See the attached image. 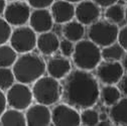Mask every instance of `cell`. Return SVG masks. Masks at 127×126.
Masks as SVG:
<instances>
[{
  "label": "cell",
  "instance_id": "2",
  "mask_svg": "<svg viewBox=\"0 0 127 126\" xmlns=\"http://www.w3.org/2000/svg\"><path fill=\"white\" fill-rule=\"evenodd\" d=\"M16 82L32 85L46 73V62L33 52L21 54L12 67Z\"/></svg>",
  "mask_w": 127,
  "mask_h": 126
},
{
  "label": "cell",
  "instance_id": "32",
  "mask_svg": "<svg viewBox=\"0 0 127 126\" xmlns=\"http://www.w3.org/2000/svg\"><path fill=\"white\" fill-rule=\"evenodd\" d=\"M93 1L99 5L101 8H106L112 4H115L118 2V0H93Z\"/></svg>",
  "mask_w": 127,
  "mask_h": 126
},
{
  "label": "cell",
  "instance_id": "11",
  "mask_svg": "<svg viewBox=\"0 0 127 126\" xmlns=\"http://www.w3.org/2000/svg\"><path fill=\"white\" fill-rule=\"evenodd\" d=\"M101 7L93 0H82L75 5V19L89 26L101 18Z\"/></svg>",
  "mask_w": 127,
  "mask_h": 126
},
{
  "label": "cell",
  "instance_id": "33",
  "mask_svg": "<svg viewBox=\"0 0 127 126\" xmlns=\"http://www.w3.org/2000/svg\"><path fill=\"white\" fill-rule=\"evenodd\" d=\"M6 4H7L6 0H0V16H2L3 15V12H4V9L6 7Z\"/></svg>",
  "mask_w": 127,
  "mask_h": 126
},
{
  "label": "cell",
  "instance_id": "4",
  "mask_svg": "<svg viewBox=\"0 0 127 126\" xmlns=\"http://www.w3.org/2000/svg\"><path fill=\"white\" fill-rule=\"evenodd\" d=\"M31 90L36 103L51 107L62 100V83L50 75H43L36 80L32 84Z\"/></svg>",
  "mask_w": 127,
  "mask_h": 126
},
{
  "label": "cell",
  "instance_id": "9",
  "mask_svg": "<svg viewBox=\"0 0 127 126\" xmlns=\"http://www.w3.org/2000/svg\"><path fill=\"white\" fill-rule=\"evenodd\" d=\"M52 125L55 126H79L81 125L80 110L62 102L52 108Z\"/></svg>",
  "mask_w": 127,
  "mask_h": 126
},
{
  "label": "cell",
  "instance_id": "31",
  "mask_svg": "<svg viewBox=\"0 0 127 126\" xmlns=\"http://www.w3.org/2000/svg\"><path fill=\"white\" fill-rule=\"evenodd\" d=\"M8 107L7 105V100H6V94L4 91L0 90V116L2 115V113L6 110Z\"/></svg>",
  "mask_w": 127,
  "mask_h": 126
},
{
  "label": "cell",
  "instance_id": "26",
  "mask_svg": "<svg viewBox=\"0 0 127 126\" xmlns=\"http://www.w3.org/2000/svg\"><path fill=\"white\" fill-rule=\"evenodd\" d=\"M12 29L13 27L4 19V17L0 16V45L9 41Z\"/></svg>",
  "mask_w": 127,
  "mask_h": 126
},
{
  "label": "cell",
  "instance_id": "14",
  "mask_svg": "<svg viewBox=\"0 0 127 126\" xmlns=\"http://www.w3.org/2000/svg\"><path fill=\"white\" fill-rule=\"evenodd\" d=\"M73 70L72 63L69 58L62 55L51 56L49 61L46 62V73L51 77L62 81L65 79Z\"/></svg>",
  "mask_w": 127,
  "mask_h": 126
},
{
  "label": "cell",
  "instance_id": "37",
  "mask_svg": "<svg viewBox=\"0 0 127 126\" xmlns=\"http://www.w3.org/2000/svg\"><path fill=\"white\" fill-rule=\"evenodd\" d=\"M67 1H70V2H72V3H74V4H77V3H79V2H81L82 0H67Z\"/></svg>",
  "mask_w": 127,
  "mask_h": 126
},
{
  "label": "cell",
  "instance_id": "22",
  "mask_svg": "<svg viewBox=\"0 0 127 126\" xmlns=\"http://www.w3.org/2000/svg\"><path fill=\"white\" fill-rule=\"evenodd\" d=\"M18 54L7 42L0 45V67L12 68L18 58Z\"/></svg>",
  "mask_w": 127,
  "mask_h": 126
},
{
  "label": "cell",
  "instance_id": "7",
  "mask_svg": "<svg viewBox=\"0 0 127 126\" xmlns=\"http://www.w3.org/2000/svg\"><path fill=\"white\" fill-rule=\"evenodd\" d=\"M6 100L8 107L18 109L21 111L25 110L34 102L32 90L29 85L15 82L6 92Z\"/></svg>",
  "mask_w": 127,
  "mask_h": 126
},
{
  "label": "cell",
  "instance_id": "34",
  "mask_svg": "<svg viewBox=\"0 0 127 126\" xmlns=\"http://www.w3.org/2000/svg\"><path fill=\"white\" fill-rule=\"evenodd\" d=\"M98 125L99 126H111V125H114V124L112 121H111V119H108V120H104V121H99Z\"/></svg>",
  "mask_w": 127,
  "mask_h": 126
},
{
  "label": "cell",
  "instance_id": "30",
  "mask_svg": "<svg viewBox=\"0 0 127 126\" xmlns=\"http://www.w3.org/2000/svg\"><path fill=\"white\" fill-rule=\"evenodd\" d=\"M117 86L120 89L122 95L127 96V73L123 75V77L121 78V80L119 81V83L117 84Z\"/></svg>",
  "mask_w": 127,
  "mask_h": 126
},
{
  "label": "cell",
  "instance_id": "15",
  "mask_svg": "<svg viewBox=\"0 0 127 126\" xmlns=\"http://www.w3.org/2000/svg\"><path fill=\"white\" fill-rule=\"evenodd\" d=\"M50 10L57 24L63 25L75 19V4L67 0H55Z\"/></svg>",
  "mask_w": 127,
  "mask_h": 126
},
{
  "label": "cell",
  "instance_id": "19",
  "mask_svg": "<svg viewBox=\"0 0 127 126\" xmlns=\"http://www.w3.org/2000/svg\"><path fill=\"white\" fill-rule=\"evenodd\" d=\"M0 125L2 126H26L24 111L14 108H6L0 116Z\"/></svg>",
  "mask_w": 127,
  "mask_h": 126
},
{
  "label": "cell",
  "instance_id": "23",
  "mask_svg": "<svg viewBox=\"0 0 127 126\" xmlns=\"http://www.w3.org/2000/svg\"><path fill=\"white\" fill-rule=\"evenodd\" d=\"M104 18L112 23L120 24L125 20V7L118 2L106 7L104 11Z\"/></svg>",
  "mask_w": 127,
  "mask_h": 126
},
{
  "label": "cell",
  "instance_id": "12",
  "mask_svg": "<svg viewBox=\"0 0 127 126\" xmlns=\"http://www.w3.org/2000/svg\"><path fill=\"white\" fill-rule=\"evenodd\" d=\"M26 125L50 126L52 125V109L40 103H32L25 111Z\"/></svg>",
  "mask_w": 127,
  "mask_h": 126
},
{
  "label": "cell",
  "instance_id": "3",
  "mask_svg": "<svg viewBox=\"0 0 127 126\" xmlns=\"http://www.w3.org/2000/svg\"><path fill=\"white\" fill-rule=\"evenodd\" d=\"M101 48L91 39H81L75 43V51L72 56L73 64L77 69L92 72L102 61Z\"/></svg>",
  "mask_w": 127,
  "mask_h": 126
},
{
  "label": "cell",
  "instance_id": "24",
  "mask_svg": "<svg viewBox=\"0 0 127 126\" xmlns=\"http://www.w3.org/2000/svg\"><path fill=\"white\" fill-rule=\"evenodd\" d=\"M81 125L84 126H96L99 123V112L93 107L86 108L80 111Z\"/></svg>",
  "mask_w": 127,
  "mask_h": 126
},
{
  "label": "cell",
  "instance_id": "21",
  "mask_svg": "<svg viewBox=\"0 0 127 126\" xmlns=\"http://www.w3.org/2000/svg\"><path fill=\"white\" fill-rule=\"evenodd\" d=\"M101 53H102V60L121 62L126 51L118 41H116L114 43H111L107 46L102 48Z\"/></svg>",
  "mask_w": 127,
  "mask_h": 126
},
{
  "label": "cell",
  "instance_id": "25",
  "mask_svg": "<svg viewBox=\"0 0 127 126\" xmlns=\"http://www.w3.org/2000/svg\"><path fill=\"white\" fill-rule=\"evenodd\" d=\"M15 82H16V79H15L12 68L0 67V90L6 92Z\"/></svg>",
  "mask_w": 127,
  "mask_h": 126
},
{
  "label": "cell",
  "instance_id": "36",
  "mask_svg": "<svg viewBox=\"0 0 127 126\" xmlns=\"http://www.w3.org/2000/svg\"><path fill=\"white\" fill-rule=\"evenodd\" d=\"M121 64H122V66H123L125 72L127 73V52L125 53V55H124V57H123V59H122V61H121Z\"/></svg>",
  "mask_w": 127,
  "mask_h": 126
},
{
  "label": "cell",
  "instance_id": "38",
  "mask_svg": "<svg viewBox=\"0 0 127 126\" xmlns=\"http://www.w3.org/2000/svg\"><path fill=\"white\" fill-rule=\"evenodd\" d=\"M125 20L127 21V6L125 7Z\"/></svg>",
  "mask_w": 127,
  "mask_h": 126
},
{
  "label": "cell",
  "instance_id": "10",
  "mask_svg": "<svg viewBox=\"0 0 127 126\" xmlns=\"http://www.w3.org/2000/svg\"><path fill=\"white\" fill-rule=\"evenodd\" d=\"M99 83L103 85H117L125 74V70L121 62L102 60L95 69Z\"/></svg>",
  "mask_w": 127,
  "mask_h": 126
},
{
  "label": "cell",
  "instance_id": "20",
  "mask_svg": "<svg viewBox=\"0 0 127 126\" xmlns=\"http://www.w3.org/2000/svg\"><path fill=\"white\" fill-rule=\"evenodd\" d=\"M122 98V93L117 85H103L100 89V99L106 107H111Z\"/></svg>",
  "mask_w": 127,
  "mask_h": 126
},
{
  "label": "cell",
  "instance_id": "39",
  "mask_svg": "<svg viewBox=\"0 0 127 126\" xmlns=\"http://www.w3.org/2000/svg\"><path fill=\"white\" fill-rule=\"evenodd\" d=\"M7 2H10V1H17V0H6Z\"/></svg>",
  "mask_w": 127,
  "mask_h": 126
},
{
  "label": "cell",
  "instance_id": "1",
  "mask_svg": "<svg viewBox=\"0 0 127 126\" xmlns=\"http://www.w3.org/2000/svg\"><path fill=\"white\" fill-rule=\"evenodd\" d=\"M61 83L62 101L80 111L94 107L100 99L99 81L89 71L76 68Z\"/></svg>",
  "mask_w": 127,
  "mask_h": 126
},
{
  "label": "cell",
  "instance_id": "16",
  "mask_svg": "<svg viewBox=\"0 0 127 126\" xmlns=\"http://www.w3.org/2000/svg\"><path fill=\"white\" fill-rule=\"evenodd\" d=\"M61 39L57 35V33L53 32L52 30L46 31L37 34L36 40V49L40 55L45 57L54 56L57 52H59Z\"/></svg>",
  "mask_w": 127,
  "mask_h": 126
},
{
  "label": "cell",
  "instance_id": "13",
  "mask_svg": "<svg viewBox=\"0 0 127 126\" xmlns=\"http://www.w3.org/2000/svg\"><path fill=\"white\" fill-rule=\"evenodd\" d=\"M54 24H55V21L50 8L32 9L29 17L28 25L37 34L52 30L54 27Z\"/></svg>",
  "mask_w": 127,
  "mask_h": 126
},
{
  "label": "cell",
  "instance_id": "40",
  "mask_svg": "<svg viewBox=\"0 0 127 126\" xmlns=\"http://www.w3.org/2000/svg\"><path fill=\"white\" fill-rule=\"evenodd\" d=\"M123 1H124V2H126V3H127V0H123Z\"/></svg>",
  "mask_w": 127,
  "mask_h": 126
},
{
  "label": "cell",
  "instance_id": "18",
  "mask_svg": "<svg viewBox=\"0 0 127 126\" xmlns=\"http://www.w3.org/2000/svg\"><path fill=\"white\" fill-rule=\"evenodd\" d=\"M109 118L114 125L127 126V96L122 97L110 107Z\"/></svg>",
  "mask_w": 127,
  "mask_h": 126
},
{
  "label": "cell",
  "instance_id": "6",
  "mask_svg": "<svg viewBox=\"0 0 127 126\" xmlns=\"http://www.w3.org/2000/svg\"><path fill=\"white\" fill-rule=\"evenodd\" d=\"M37 33L28 24L14 27L8 43L18 55L33 52L36 49Z\"/></svg>",
  "mask_w": 127,
  "mask_h": 126
},
{
  "label": "cell",
  "instance_id": "5",
  "mask_svg": "<svg viewBox=\"0 0 127 126\" xmlns=\"http://www.w3.org/2000/svg\"><path fill=\"white\" fill-rule=\"evenodd\" d=\"M118 24L110 22L107 19H98L96 22L88 26V38L95 42L100 48H104L111 43H114L118 39L119 34Z\"/></svg>",
  "mask_w": 127,
  "mask_h": 126
},
{
  "label": "cell",
  "instance_id": "17",
  "mask_svg": "<svg viewBox=\"0 0 127 126\" xmlns=\"http://www.w3.org/2000/svg\"><path fill=\"white\" fill-rule=\"evenodd\" d=\"M62 34L63 36L72 40L73 42H78L84 38L86 34V26L82 24L77 19H73L65 24L62 27Z\"/></svg>",
  "mask_w": 127,
  "mask_h": 126
},
{
  "label": "cell",
  "instance_id": "8",
  "mask_svg": "<svg viewBox=\"0 0 127 126\" xmlns=\"http://www.w3.org/2000/svg\"><path fill=\"white\" fill-rule=\"evenodd\" d=\"M31 8L25 0L7 2L4 9L3 15L4 19L14 28L28 24L29 17L31 14Z\"/></svg>",
  "mask_w": 127,
  "mask_h": 126
},
{
  "label": "cell",
  "instance_id": "27",
  "mask_svg": "<svg viewBox=\"0 0 127 126\" xmlns=\"http://www.w3.org/2000/svg\"><path fill=\"white\" fill-rule=\"evenodd\" d=\"M59 51H60L62 56L66 57V58H69V59L72 58V56L74 54V51H75V42H73L72 40L64 37L60 41Z\"/></svg>",
  "mask_w": 127,
  "mask_h": 126
},
{
  "label": "cell",
  "instance_id": "35",
  "mask_svg": "<svg viewBox=\"0 0 127 126\" xmlns=\"http://www.w3.org/2000/svg\"><path fill=\"white\" fill-rule=\"evenodd\" d=\"M109 118V113L106 112H101L99 113V121H104V120H108Z\"/></svg>",
  "mask_w": 127,
  "mask_h": 126
},
{
  "label": "cell",
  "instance_id": "28",
  "mask_svg": "<svg viewBox=\"0 0 127 126\" xmlns=\"http://www.w3.org/2000/svg\"><path fill=\"white\" fill-rule=\"evenodd\" d=\"M32 9L37 8H50L55 0H25Z\"/></svg>",
  "mask_w": 127,
  "mask_h": 126
},
{
  "label": "cell",
  "instance_id": "29",
  "mask_svg": "<svg viewBox=\"0 0 127 126\" xmlns=\"http://www.w3.org/2000/svg\"><path fill=\"white\" fill-rule=\"evenodd\" d=\"M117 41L123 46L124 50L127 52V24L122 26L119 29V34H118Z\"/></svg>",
  "mask_w": 127,
  "mask_h": 126
}]
</instances>
